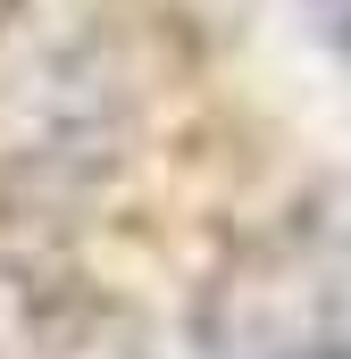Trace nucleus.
I'll list each match as a JSON object with an SVG mask.
<instances>
[{"instance_id":"f257e3e1","label":"nucleus","mask_w":351,"mask_h":359,"mask_svg":"<svg viewBox=\"0 0 351 359\" xmlns=\"http://www.w3.org/2000/svg\"><path fill=\"white\" fill-rule=\"evenodd\" d=\"M218 359H351V284L301 276V292L267 301L260 326H243Z\"/></svg>"}]
</instances>
